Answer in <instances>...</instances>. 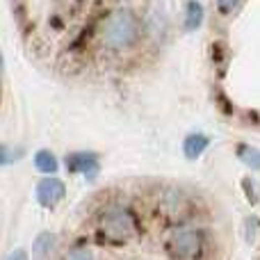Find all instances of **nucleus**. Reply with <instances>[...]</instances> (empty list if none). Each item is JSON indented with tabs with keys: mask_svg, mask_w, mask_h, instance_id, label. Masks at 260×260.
<instances>
[{
	"mask_svg": "<svg viewBox=\"0 0 260 260\" xmlns=\"http://www.w3.org/2000/svg\"><path fill=\"white\" fill-rule=\"evenodd\" d=\"M139 30L142 25L130 9H114L101 23L99 39L110 50H126L139 39Z\"/></svg>",
	"mask_w": 260,
	"mask_h": 260,
	"instance_id": "f257e3e1",
	"label": "nucleus"
},
{
	"mask_svg": "<svg viewBox=\"0 0 260 260\" xmlns=\"http://www.w3.org/2000/svg\"><path fill=\"white\" fill-rule=\"evenodd\" d=\"M167 249L176 260H199L206 253V235L197 226H180L169 235Z\"/></svg>",
	"mask_w": 260,
	"mask_h": 260,
	"instance_id": "f03ea898",
	"label": "nucleus"
},
{
	"mask_svg": "<svg viewBox=\"0 0 260 260\" xmlns=\"http://www.w3.org/2000/svg\"><path fill=\"white\" fill-rule=\"evenodd\" d=\"M99 229L112 242H126L135 233H137V221H135L133 212L123 206H110L103 210L99 219Z\"/></svg>",
	"mask_w": 260,
	"mask_h": 260,
	"instance_id": "7ed1b4c3",
	"label": "nucleus"
},
{
	"mask_svg": "<svg viewBox=\"0 0 260 260\" xmlns=\"http://www.w3.org/2000/svg\"><path fill=\"white\" fill-rule=\"evenodd\" d=\"M64 194H67L64 183L59 178H53V176L44 178L39 185H37V199H39V203L46 208L57 206V203L64 199Z\"/></svg>",
	"mask_w": 260,
	"mask_h": 260,
	"instance_id": "20e7f679",
	"label": "nucleus"
},
{
	"mask_svg": "<svg viewBox=\"0 0 260 260\" xmlns=\"http://www.w3.org/2000/svg\"><path fill=\"white\" fill-rule=\"evenodd\" d=\"M160 208H162V212H165V215L180 217V215H185V212H187V199L183 197V192H180V189L171 187V189H167V192L162 194Z\"/></svg>",
	"mask_w": 260,
	"mask_h": 260,
	"instance_id": "39448f33",
	"label": "nucleus"
},
{
	"mask_svg": "<svg viewBox=\"0 0 260 260\" xmlns=\"http://www.w3.org/2000/svg\"><path fill=\"white\" fill-rule=\"evenodd\" d=\"M69 169L85 174L87 178H94L96 171H99V157L94 153H76V155L69 157Z\"/></svg>",
	"mask_w": 260,
	"mask_h": 260,
	"instance_id": "423d86ee",
	"label": "nucleus"
},
{
	"mask_svg": "<svg viewBox=\"0 0 260 260\" xmlns=\"http://www.w3.org/2000/svg\"><path fill=\"white\" fill-rule=\"evenodd\" d=\"M208 144H210V139H208L206 135H189L183 144V151L189 160H197V157L208 148Z\"/></svg>",
	"mask_w": 260,
	"mask_h": 260,
	"instance_id": "0eeeda50",
	"label": "nucleus"
},
{
	"mask_svg": "<svg viewBox=\"0 0 260 260\" xmlns=\"http://www.w3.org/2000/svg\"><path fill=\"white\" fill-rule=\"evenodd\" d=\"M57 247V238L53 233H41L39 238L35 240V258L37 260H46L50 253Z\"/></svg>",
	"mask_w": 260,
	"mask_h": 260,
	"instance_id": "6e6552de",
	"label": "nucleus"
},
{
	"mask_svg": "<svg viewBox=\"0 0 260 260\" xmlns=\"http://www.w3.org/2000/svg\"><path fill=\"white\" fill-rule=\"evenodd\" d=\"M203 21V7L197 3V0H189L185 5V27L187 30H197Z\"/></svg>",
	"mask_w": 260,
	"mask_h": 260,
	"instance_id": "1a4fd4ad",
	"label": "nucleus"
},
{
	"mask_svg": "<svg viewBox=\"0 0 260 260\" xmlns=\"http://www.w3.org/2000/svg\"><path fill=\"white\" fill-rule=\"evenodd\" d=\"M35 165H37V169L39 171L53 176L55 171H57V157H55L50 151H39L37 153V157H35Z\"/></svg>",
	"mask_w": 260,
	"mask_h": 260,
	"instance_id": "9d476101",
	"label": "nucleus"
},
{
	"mask_svg": "<svg viewBox=\"0 0 260 260\" xmlns=\"http://www.w3.org/2000/svg\"><path fill=\"white\" fill-rule=\"evenodd\" d=\"M238 153L244 165H249L251 169H260V151H256V148H251V146H240Z\"/></svg>",
	"mask_w": 260,
	"mask_h": 260,
	"instance_id": "9b49d317",
	"label": "nucleus"
},
{
	"mask_svg": "<svg viewBox=\"0 0 260 260\" xmlns=\"http://www.w3.org/2000/svg\"><path fill=\"white\" fill-rule=\"evenodd\" d=\"M62 260H96V256L91 253V249H87V247H76V249H71V251H69Z\"/></svg>",
	"mask_w": 260,
	"mask_h": 260,
	"instance_id": "f8f14e48",
	"label": "nucleus"
},
{
	"mask_svg": "<svg viewBox=\"0 0 260 260\" xmlns=\"http://www.w3.org/2000/svg\"><path fill=\"white\" fill-rule=\"evenodd\" d=\"M238 3H240V0H217V7H219L221 14H231Z\"/></svg>",
	"mask_w": 260,
	"mask_h": 260,
	"instance_id": "ddd939ff",
	"label": "nucleus"
},
{
	"mask_svg": "<svg viewBox=\"0 0 260 260\" xmlns=\"http://www.w3.org/2000/svg\"><path fill=\"white\" fill-rule=\"evenodd\" d=\"M9 155H12V153H9L7 148H5L3 144H0V165H7V162L12 160V157H9Z\"/></svg>",
	"mask_w": 260,
	"mask_h": 260,
	"instance_id": "4468645a",
	"label": "nucleus"
},
{
	"mask_svg": "<svg viewBox=\"0 0 260 260\" xmlns=\"http://www.w3.org/2000/svg\"><path fill=\"white\" fill-rule=\"evenodd\" d=\"M5 260H27V253H25V251H21V249H18V251L9 253V256L5 258Z\"/></svg>",
	"mask_w": 260,
	"mask_h": 260,
	"instance_id": "2eb2a0df",
	"label": "nucleus"
},
{
	"mask_svg": "<svg viewBox=\"0 0 260 260\" xmlns=\"http://www.w3.org/2000/svg\"><path fill=\"white\" fill-rule=\"evenodd\" d=\"M256 226V219H251V221H247V226ZM247 240H249V242H253V240H256V233H253V231H249V233H247Z\"/></svg>",
	"mask_w": 260,
	"mask_h": 260,
	"instance_id": "dca6fc26",
	"label": "nucleus"
},
{
	"mask_svg": "<svg viewBox=\"0 0 260 260\" xmlns=\"http://www.w3.org/2000/svg\"><path fill=\"white\" fill-rule=\"evenodd\" d=\"M0 80H3V55H0Z\"/></svg>",
	"mask_w": 260,
	"mask_h": 260,
	"instance_id": "f3484780",
	"label": "nucleus"
}]
</instances>
